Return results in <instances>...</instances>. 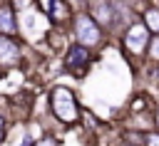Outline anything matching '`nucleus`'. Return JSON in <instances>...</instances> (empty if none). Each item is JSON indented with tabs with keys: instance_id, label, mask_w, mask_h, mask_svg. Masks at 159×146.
Here are the masks:
<instances>
[{
	"instance_id": "nucleus-10",
	"label": "nucleus",
	"mask_w": 159,
	"mask_h": 146,
	"mask_svg": "<svg viewBox=\"0 0 159 146\" xmlns=\"http://www.w3.org/2000/svg\"><path fill=\"white\" fill-rule=\"evenodd\" d=\"M149 54H152V59H159V35L152 40V45H149Z\"/></svg>"
},
{
	"instance_id": "nucleus-12",
	"label": "nucleus",
	"mask_w": 159,
	"mask_h": 146,
	"mask_svg": "<svg viewBox=\"0 0 159 146\" xmlns=\"http://www.w3.org/2000/svg\"><path fill=\"white\" fill-rule=\"evenodd\" d=\"M147 146H159V134H149L147 136Z\"/></svg>"
},
{
	"instance_id": "nucleus-8",
	"label": "nucleus",
	"mask_w": 159,
	"mask_h": 146,
	"mask_svg": "<svg viewBox=\"0 0 159 146\" xmlns=\"http://www.w3.org/2000/svg\"><path fill=\"white\" fill-rule=\"evenodd\" d=\"M45 7L50 10V15H52L55 20H65V17L70 15V7H67L65 0H45Z\"/></svg>"
},
{
	"instance_id": "nucleus-5",
	"label": "nucleus",
	"mask_w": 159,
	"mask_h": 146,
	"mask_svg": "<svg viewBox=\"0 0 159 146\" xmlns=\"http://www.w3.org/2000/svg\"><path fill=\"white\" fill-rule=\"evenodd\" d=\"M20 59V45L7 35H0V64H15Z\"/></svg>"
},
{
	"instance_id": "nucleus-7",
	"label": "nucleus",
	"mask_w": 159,
	"mask_h": 146,
	"mask_svg": "<svg viewBox=\"0 0 159 146\" xmlns=\"http://www.w3.org/2000/svg\"><path fill=\"white\" fill-rule=\"evenodd\" d=\"M15 32V15L7 5L0 7V35H12Z\"/></svg>"
},
{
	"instance_id": "nucleus-2",
	"label": "nucleus",
	"mask_w": 159,
	"mask_h": 146,
	"mask_svg": "<svg viewBox=\"0 0 159 146\" xmlns=\"http://www.w3.org/2000/svg\"><path fill=\"white\" fill-rule=\"evenodd\" d=\"M75 35H77V45H82V47L99 45V40H102V32H99L97 22L89 15H77L75 17Z\"/></svg>"
},
{
	"instance_id": "nucleus-9",
	"label": "nucleus",
	"mask_w": 159,
	"mask_h": 146,
	"mask_svg": "<svg viewBox=\"0 0 159 146\" xmlns=\"http://www.w3.org/2000/svg\"><path fill=\"white\" fill-rule=\"evenodd\" d=\"M147 30H152V32H157L159 35V10L157 7H152V10H147Z\"/></svg>"
},
{
	"instance_id": "nucleus-6",
	"label": "nucleus",
	"mask_w": 159,
	"mask_h": 146,
	"mask_svg": "<svg viewBox=\"0 0 159 146\" xmlns=\"http://www.w3.org/2000/svg\"><path fill=\"white\" fill-rule=\"evenodd\" d=\"M92 12L94 17L102 22V25H109L114 20V2H107V0H92Z\"/></svg>"
},
{
	"instance_id": "nucleus-11",
	"label": "nucleus",
	"mask_w": 159,
	"mask_h": 146,
	"mask_svg": "<svg viewBox=\"0 0 159 146\" xmlns=\"http://www.w3.org/2000/svg\"><path fill=\"white\" fill-rule=\"evenodd\" d=\"M35 146H57V141H55V139H50V136H45V139H40Z\"/></svg>"
},
{
	"instance_id": "nucleus-13",
	"label": "nucleus",
	"mask_w": 159,
	"mask_h": 146,
	"mask_svg": "<svg viewBox=\"0 0 159 146\" xmlns=\"http://www.w3.org/2000/svg\"><path fill=\"white\" fill-rule=\"evenodd\" d=\"M0 141H2V116H0Z\"/></svg>"
},
{
	"instance_id": "nucleus-1",
	"label": "nucleus",
	"mask_w": 159,
	"mask_h": 146,
	"mask_svg": "<svg viewBox=\"0 0 159 146\" xmlns=\"http://www.w3.org/2000/svg\"><path fill=\"white\" fill-rule=\"evenodd\" d=\"M52 111L60 121L65 124H72L80 114H77V101H75V94L67 89V87H57L52 89Z\"/></svg>"
},
{
	"instance_id": "nucleus-4",
	"label": "nucleus",
	"mask_w": 159,
	"mask_h": 146,
	"mask_svg": "<svg viewBox=\"0 0 159 146\" xmlns=\"http://www.w3.org/2000/svg\"><path fill=\"white\" fill-rule=\"evenodd\" d=\"M87 62H89V52H87L82 45H72V47L67 49V59H65L67 69L80 72V69H84V67H87Z\"/></svg>"
},
{
	"instance_id": "nucleus-3",
	"label": "nucleus",
	"mask_w": 159,
	"mask_h": 146,
	"mask_svg": "<svg viewBox=\"0 0 159 146\" xmlns=\"http://www.w3.org/2000/svg\"><path fill=\"white\" fill-rule=\"evenodd\" d=\"M147 42H149V30H147V25H132L129 30H127V35H124V45H127V49L129 52H134V54H139L144 47H147Z\"/></svg>"
},
{
	"instance_id": "nucleus-15",
	"label": "nucleus",
	"mask_w": 159,
	"mask_h": 146,
	"mask_svg": "<svg viewBox=\"0 0 159 146\" xmlns=\"http://www.w3.org/2000/svg\"><path fill=\"white\" fill-rule=\"evenodd\" d=\"M119 146H129V144H119Z\"/></svg>"
},
{
	"instance_id": "nucleus-14",
	"label": "nucleus",
	"mask_w": 159,
	"mask_h": 146,
	"mask_svg": "<svg viewBox=\"0 0 159 146\" xmlns=\"http://www.w3.org/2000/svg\"><path fill=\"white\" fill-rule=\"evenodd\" d=\"M157 124H159V111H157Z\"/></svg>"
}]
</instances>
